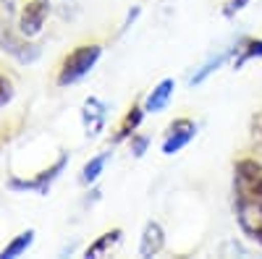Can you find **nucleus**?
<instances>
[{
  "label": "nucleus",
  "instance_id": "1",
  "mask_svg": "<svg viewBox=\"0 0 262 259\" xmlns=\"http://www.w3.org/2000/svg\"><path fill=\"white\" fill-rule=\"evenodd\" d=\"M233 212L242 233L262 249V162L254 157L233 165Z\"/></svg>",
  "mask_w": 262,
  "mask_h": 259
},
{
  "label": "nucleus",
  "instance_id": "2",
  "mask_svg": "<svg viewBox=\"0 0 262 259\" xmlns=\"http://www.w3.org/2000/svg\"><path fill=\"white\" fill-rule=\"evenodd\" d=\"M100 58H102V45H97V42L74 48L60 63V71H58V79H55L58 86H71V84H79L81 79H86L95 71Z\"/></svg>",
  "mask_w": 262,
  "mask_h": 259
},
{
  "label": "nucleus",
  "instance_id": "3",
  "mask_svg": "<svg viewBox=\"0 0 262 259\" xmlns=\"http://www.w3.org/2000/svg\"><path fill=\"white\" fill-rule=\"evenodd\" d=\"M66 168H69V152H60V155L55 157V162L48 165L45 170H39L37 176H32V178L11 176V178L6 181V186H8V191H13V194H37V197H48L50 189H53V183L60 178V173H63Z\"/></svg>",
  "mask_w": 262,
  "mask_h": 259
},
{
  "label": "nucleus",
  "instance_id": "4",
  "mask_svg": "<svg viewBox=\"0 0 262 259\" xmlns=\"http://www.w3.org/2000/svg\"><path fill=\"white\" fill-rule=\"evenodd\" d=\"M0 50L8 53L13 60H18L21 66H32V63H37L39 55H42L39 45L29 42V37H24L21 32L8 29L6 24H0Z\"/></svg>",
  "mask_w": 262,
  "mask_h": 259
},
{
  "label": "nucleus",
  "instance_id": "5",
  "mask_svg": "<svg viewBox=\"0 0 262 259\" xmlns=\"http://www.w3.org/2000/svg\"><path fill=\"white\" fill-rule=\"evenodd\" d=\"M50 16V0H29L18 13V32L24 37H37L45 29V21Z\"/></svg>",
  "mask_w": 262,
  "mask_h": 259
},
{
  "label": "nucleus",
  "instance_id": "6",
  "mask_svg": "<svg viewBox=\"0 0 262 259\" xmlns=\"http://www.w3.org/2000/svg\"><path fill=\"white\" fill-rule=\"evenodd\" d=\"M79 115H81V126H84V136L86 139H97L105 131V123H107V105L100 97L90 95L84 100Z\"/></svg>",
  "mask_w": 262,
  "mask_h": 259
},
{
  "label": "nucleus",
  "instance_id": "7",
  "mask_svg": "<svg viewBox=\"0 0 262 259\" xmlns=\"http://www.w3.org/2000/svg\"><path fill=\"white\" fill-rule=\"evenodd\" d=\"M196 136V123L191 118H176L168 126V134L163 139V155H179L184 147H189Z\"/></svg>",
  "mask_w": 262,
  "mask_h": 259
},
{
  "label": "nucleus",
  "instance_id": "8",
  "mask_svg": "<svg viewBox=\"0 0 262 259\" xmlns=\"http://www.w3.org/2000/svg\"><path fill=\"white\" fill-rule=\"evenodd\" d=\"M262 58V39L257 37H244V39H238L236 45L231 48V68L233 71H242L247 63Z\"/></svg>",
  "mask_w": 262,
  "mask_h": 259
},
{
  "label": "nucleus",
  "instance_id": "9",
  "mask_svg": "<svg viewBox=\"0 0 262 259\" xmlns=\"http://www.w3.org/2000/svg\"><path fill=\"white\" fill-rule=\"evenodd\" d=\"M173 92H176V79H170V76L160 79L149 89V95L144 97V110L147 113H163L170 102V97H173Z\"/></svg>",
  "mask_w": 262,
  "mask_h": 259
},
{
  "label": "nucleus",
  "instance_id": "10",
  "mask_svg": "<svg viewBox=\"0 0 262 259\" xmlns=\"http://www.w3.org/2000/svg\"><path fill=\"white\" fill-rule=\"evenodd\" d=\"M165 246V230L158 220H149L142 230V239H139V256L149 259V256H158Z\"/></svg>",
  "mask_w": 262,
  "mask_h": 259
},
{
  "label": "nucleus",
  "instance_id": "11",
  "mask_svg": "<svg viewBox=\"0 0 262 259\" xmlns=\"http://www.w3.org/2000/svg\"><path fill=\"white\" fill-rule=\"evenodd\" d=\"M144 115H147L144 105H131V107H128V113H126L123 121H121V126H118V131H116L113 142L121 144V142H126V139L134 136V134H137V128H139L142 121H144Z\"/></svg>",
  "mask_w": 262,
  "mask_h": 259
},
{
  "label": "nucleus",
  "instance_id": "12",
  "mask_svg": "<svg viewBox=\"0 0 262 259\" xmlns=\"http://www.w3.org/2000/svg\"><path fill=\"white\" fill-rule=\"evenodd\" d=\"M226 63H231V48H226V50H221L217 55H212L210 60H205L200 68H196L194 74H191V79H189V86H202L217 68L221 66H226Z\"/></svg>",
  "mask_w": 262,
  "mask_h": 259
},
{
  "label": "nucleus",
  "instance_id": "13",
  "mask_svg": "<svg viewBox=\"0 0 262 259\" xmlns=\"http://www.w3.org/2000/svg\"><path fill=\"white\" fill-rule=\"evenodd\" d=\"M121 236H123V230L121 228H113V230H105L102 236H97V239L84 249V256L86 259H97V256H102V254H107L118 241H121Z\"/></svg>",
  "mask_w": 262,
  "mask_h": 259
},
{
  "label": "nucleus",
  "instance_id": "14",
  "mask_svg": "<svg viewBox=\"0 0 262 259\" xmlns=\"http://www.w3.org/2000/svg\"><path fill=\"white\" fill-rule=\"evenodd\" d=\"M34 228H27V230H21L18 236H13V239L0 249V259H16L21 254H27V249H32L34 244Z\"/></svg>",
  "mask_w": 262,
  "mask_h": 259
},
{
  "label": "nucleus",
  "instance_id": "15",
  "mask_svg": "<svg viewBox=\"0 0 262 259\" xmlns=\"http://www.w3.org/2000/svg\"><path fill=\"white\" fill-rule=\"evenodd\" d=\"M111 157H113V152L107 149V152H100V155H95L90 162H86L84 168H81V176H79V181L84 183V186H92L102 173H105V165L111 162Z\"/></svg>",
  "mask_w": 262,
  "mask_h": 259
},
{
  "label": "nucleus",
  "instance_id": "16",
  "mask_svg": "<svg viewBox=\"0 0 262 259\" xmlns=\"http://www.w3.org/2000/svg\"><path fill=\"white\" fill-rule=\"evenodd\" d=\"M147 147H149V136H144V134H134V136L128 139V149H131V155H134L137 160L144 157Z\"/></svg>",
  "mask_w": 262,
  "mask_h": 259
},
{
  "label": "nucleus",
  "instance_id": "17",
  "mask_svg": "<svg viewBox=\"0 0 262 259\" xmlns=\"http://www.w3.org/2000/svg\"><path fill=\"white\" fill-rule=\"evenodd\" d=\"M11 100H13V84H11V79L0 74V107H6Z\"/></svg>",
  "mask_w": 262,
  "mask_h": 259
},
{
  "label": "nucleus",
  "instance_id": "18",
  "mask_svg": "<svg viewBox=\"0 0 262 259\" xmlns=\"http://www.w3.org/2000/svg\"><path fill=\"white\" fill-rule=\"evenodd\" d=\"M249 3H252V0H226V6H223V16H226V18H233L238 11H244Z\"/></svg>",
  "mask_w": 262,
  "mask_h": 259
},
{
  "label": "nucleus",
  "instance_id": "19",
  "mask_svg": "<svg viewBox=\"0 0 262 259\" xmlns=\"http://www.w3.org/2000/svg\"><path fill=\"white\" fill-rule=\"evenodd\" d=\"M139 16H142V6H134V8H131V11L126 13V18H123V24H121V29H118V34L123 37V34H126V32H128L131 27H134V24H137V18H139Z\"/></svg>",
  "mask_w": 262,
  "mask_h": 259
},
{
  "label": "nucleus",
  "instance_id": "20",
  "mask_svg": "<svg viewBox=\"0 0 262 259\" xmlns=\"http://www.w3.org/2000/svg\"><path fill=\"white\" fill-rule=\"evenodd\" d=\"M228 251H233V254H238V256H249V249H247V246H242L236 239H231V241H226V244L221 246V254H223V256H226Z\"/></svg>",
  "mask_w": 262,
  "mask_h": 259
},
{
  "label": "nucleus",
  "instance_id": "21",
  "mask_svg": "<svg viewBox=\"0 0 262 259\" xmlns=\"http://www.w3.org/2000/svg\"><path fill=\"white\" fill-rule=\"evenodd\" d=\"M0 8L6 13H16V0H0Z\"/></svg>",
  "mask_w": 262,
  "mask_h": 259
},
{
  "label": "nucleus",
  "instance_id": "22",
  "mask_svg": "<svg viewBox=\"0 0 262 259\" xmlns=\"http://www.w3.org/2000/svg\"><path fill=\"white\" fill-rule=\"evenodd\" d=\"M0 24H3V18H0Z\"/></svg>",
  "mask_w": 262,
  "mask_h": 259
}]
</instances>
